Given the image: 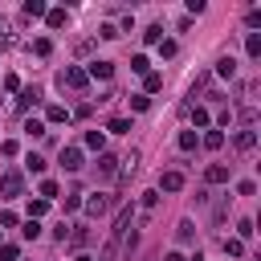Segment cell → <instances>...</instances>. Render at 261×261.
Listing matches in <instances>:
<instances>
[{"instance_id": "obj_20", "label": "cell", "mask_w": 261, "mask_h": 261, "mask_svg": "<svg viewBox=\"0 0 261 261\" xmlns=\"http://www.w3.org/2000/svg\"><path fill=\"white\" fill-rule=\"evenodd\" d=\"M20 233H25V237H29V241H37V237H41V224H37V221H29V224H25V229H20Z\"/></svg>"}, {"instance_id": "obj_18", "label": "cell", "mask_w": 261, "mask_h": 261, "mask_svg": "<svg viewBox=\"0 0 261 261\" xmlns=\"http://www.w3.org/2000/svg\"><path fill=\"white\" fill-rule=\"evenodd\" d=\"M41 94H37V90H25V94H20V110H29L33 106V102H37Z\"/></svg>"}, {"instance_id": "obj_1", "label": "cell", "mask_w": 261, "mask_h": 261, "mask_svg": "<svg viewBox=\"0 0 261 261\" xmlns=\"http://www.w3.org/2000/svg\"><path fill=\"white\" fill-rule=\"evenodd\" d=\"M0 196H4V200L20 196V172H4V176H0Z\"/></svg>"}, {"instance_id": "obj_15", "label": "cell", "mask_w": 261, "mask_h": 261, "mask_svg": "<svg viewBox=\"0 0 261 261\" xmlns=\"http://www.w3.org/2000/svg\"><path fill=\"white\" fill-rule=\"evenodd\" d=\"M224 253H229V257H241V253H245V245H241V241H229V237H224Z\"/></svg>"}, {"instance_id": "obj_5", "label": "cell", "mask_w": 261, "mask_h": 261, "mask_svg": "<svg viewBox=\"0 0 261 261\" xmlns=\"http://www.w3.org/2000/svg\"><path fill=\"white\" fill-rule=\"evenodd\" d=\"M160 184H163V192H180V188H184V176H180V172H163Z\"/></svg>"}, {"instance_id": "obj_17", "label": "cell", "mask_w": 261, "mask_h": 261, "mask_svg": "<svg viewBox=\"0 0 261 261\" xmlns=\"http://www.w3.org/2000/svg\"><path fill=\"white\" fill-rule=\"evenodd\" d=\"M102 143H106V139H102V131H90L86 135V147H94V151H102Z\"/></svg>"}, {"instance_id": "obj_26", "label": "cell", "mask_w": 261, "mask_h": 261, "mask_svg": "<svg viewBox=\"0 0 261 261\" xmlns=\"http://www.w3.org/2000/svg\"><path fill=\"white\" fill-rule=\"evenodd\" d=\"M41 196H45V200H49V196H58V184H53V180H45V184H41Z\"/></svg>"}, {"instance_id": "obj_10", "label": "cell", "mask_w": 261, "mask_h": 261, "mask_svg": "<svg viewBox=\"0 0 261 261\" xmlns=\"http://www.w3.org/2000/svg\"><path fill=\"white\" fill-rule=\"evenodd\" d=\"M253 143H257V135H253V131H241V135H237V147H241V151H249Z\"/></svg>"}, {"instance_id": "obj_7", "label": "cell", "mask_w": 261, "mask_h": 261, "mask_svg": "<svg viewBox=\"0 0 261 261\" xmlns=\"http://www.w3.org/2000/svg\"><path fill=\"white\" fill-rule=\"evenodd\" d=\"M98 172H102V176H115V172H119V160H115V155H102V160H98Z\"/></svg>"}, {"instance_id": "obj_12", "label": "cell", "mask_w": 261, "mask_h": 261, "mask_svg": "<svg viewBox=\"0 0 261 261\" xmlns=\"http://www.w3.org/2000/svg\"><path fill=\"white\" fill-rule=\"evenodd\" d=\"M217 70H221L224 78H233V74H237V61H233V58H221V61H217Z\"/></svg>"}, {"instance_id": "obj_27", "label": "cell", "mask_w": 261, "mask_h": 261, "mask_svg": "<svg viewBox=\"0 0 261 261\" xmlns=\"http://www.w3.org/2000/svg\"><path fill=\"white\" fill-rule=\"evenodd\" d=\"M98 37H106V41H115V37H119V29H115V25H102V29H98Z\"/></svg>"}, {"instance_id": "obj_13", "label": "cell", "mask_w": 261, "mask_h": 261, "mask_svg": "<svg viewBox=\"0 0 261 261\" xmlns=\"http://www.w3.org/2000/svg\"><path fill=\"white\" fill-rule=\"evenodd\" d=\"M45 208H49V200H33V204H29V217H33V221L45 217Z\"/></svg>"}, {"instance_id": "obj_21", "label": "cell", "mask_w": 261, "mask_h": 261, "mask_svg": "<svg viewBox=\"0 0 261 261\" xmlns=\"http://www.w3.org/2000/svg\"><path fill=\"white\" fill-rule=\"evenodd\" d=\"M65 25V13H61V8H53V13H49V29H61Z\"/></svg>"}, {"instance_id": "obj_24", "label": "cell", "mask_w": 261, "mask_h": 261, "mask_svg": "<svg viewBox=\"0 0 261 261\" xmlns=\"http://www.w3.org/2000/svg\"><path fill=\"white\" fill-rule=\"evenodd\" d=\"M25 131L33 135V139H37V135H45V127H41V122H37V119H29V122H25Z\"/></svg>"}, {"instance_id": "obj_22", "label": "cell", "mask_w": 261, "mask_h": 261, "mask_svg": "<svg viewBox=\"0 0 261 261\" xmlns=\"http://www.w3.org/2000/svg\"><path fill=\"white\" fill-rule=\"evenodd\" d=\"M257 53H261V37H257V33H249V58H257Z\"/></svg>"}, {"instance_id": "obj_14", "label": "cell", "mask_w": 261, "mask_h": 261, "mask_svg": "<svg viewBox=\"0 0 261 261\" xmlns=\"http://www.w3.org/2000/svg\"><path fill=\"white\" fill-rule=\"evenodd\" d=\"M221 143H224V135H221V131H208V135H204V147H212V151H217Z\"/></svg>"}, {"instance_id": "obj_6", "label": "cell", "mask_w": 261, "mask_h": 261, "mask_svg": "<svg viewBox=\"0 0 261 261\" xmlns=\"http://www.w3.org/2000/svg\"><path fill=\"white\" fill-rule=\"evenodd\" d=\"M110 74H115V65H110V61H90V74L86 78H110Z\"/></svg>"}, {"instance_id": "obj_28", "label": "cell", "mask_w": 261, "mask_h": 261, "mask_svg": "<svg viewBox=\"0 0 261 261\" xmlns=\"http://www.w3.org/2000/svg\"><path fill=\"white\" fill-rule=\"evenodd\" d=\"M0 257H4V261H17V245H0Z\"/></svg>"}, {"instance_id": "obj_23", "label": "cell", "mask_w": 261, "mask_h": 261, "mask_svg": "<svg viewBox=\"0 0 261 261\" xmlns=\"http://www.w3.org/2000/svg\"><path fill=\"white\" fill-rule=\"evenodd\" d=\"M25 163H29V172H45V160H41V155H29Z\"/></svg>"}, {"instance_id": "obj_3", "label": "cell", "mask_w": 261, "mask_h": 261, "mask_svg": "<svg viewBox=\"0 0 261 261\" xmlns=\"http://www.w3.org/2000/svg\"><path fill=\"white\" fill-rule=\"evenodd\" d=\"M61 167L65 172H78V167H82V151H78V147H65L61 151Z\"/></svg>"}, {"instance_id": "obj_30", "label": "cell", "mask_w": 261, "mask_h": 261, "mask_svg": "<svg viewBox=\"0 0 261 261\" xmlns=\"http://www.w3.org/2000/svg\"><path fill=\"white\" fill-rule=\"evenodd\" d=\"M163 261H184V257H180V253H167V257H163Z\"/></svg>"}, {"instance_id": "obj_19", "label": "cell", "mask_w": 261, "mask_h": 261, "mask_svg": "<svg viewBox=\"0 0 261 261\" xmlns=\"http://www.w3.org/2000/svg\"><path fill=\"white\" fill-rule=\"evenodd\" d=\"M180 147H184V151H192V147H196V131H184V135H180Z\"/></svg>"}, {"instance_id": "obj_11", "label": "cell", "mask_w": 261, "mask_h": 261, "mask_svg": "<svg viewBox=\"0 0 261 261\" xmlns=\"http://www.w3.org/2000/svg\"><path fill=\"white\" fill-rule=\"evenodd\" d=\"M131 70H135V74H151V61L139 53V58H131Z\"/></svg>"}, {"instance_id": "obj_8", "label": "cell", "mask_w": 261, "mask_h": 261, "mask_svg": "<svg viewBox=\"0 0 261 261\" xmlns=\"http://www.w3.org/2000/svg\"><path fill=\"white\" fill-rule=\"evenodd\" d=\"M208 180H212V184H224V180H229V167L212 163V167H208Z\"/></svg>"}, {"instance_id": "obj_16", "label": "cell", "mask_w": 261, "mask_h": 261, "mask_svg": "<svg viewBox=\"0 0 261 261\" xmlns=\"http://www.w3.org/2000/svg\"><path fill=\"white\" fill-rule=\"evenodd\" d=\"M25 17H45V4H41V0H29V4H25Z\"/></svg>"}, {"instance_id": "obj_29", "label": "cell", "mask_w": 261, "mask_h": 261, "mask_svg": "<svg viewBox=\"0 0 261 261\" xmlns=\"http://www.w3.org/2000/svg\"><path fill=\"white\" fill-rule=\"evenodd\" d=\"M131 106L135 110H147V94H131Z\"/></svg>"}, {"instance_id": "obj_2", "label": "cell", "mask_w": 261, "mask_h": 261, "mask_svg": "<svg viewBox=\"0 0 261 261\" xmlns=\"http://www.w3.org/2000/svg\"><path fill=\"white\" fill-rule=\"evenodd\" d=\"M61 86H70V90H82V86H86V70H78V65H70V70L61 74Z\"/></svg>"}, {"instance_id": "obj_4", "label": "cell", "mask_w": 261, "mask_h": 261, "mask_svg": "<svg viewBox=\"0 0 261 261\" xmlns=\"http://www.w3.org/2000/svg\"><path fill=\"white\" fill-rule=\"evenodd\" d=\"M106 208H110V200H106V196H90V200H86V212H90V217H102Z\"/></svg>"}, {"instance_id": "obj_25", "label": "cell", "mask_w": 261, "mask_h": 261, "mask_svg": "<svg viewBox=\"0 0 261 261\" xmlns=\"http://www.w3.org/2000/svg\"><path fill=\"white\" fill-rule=\"evenodd\" d=\"M49 122H65V106H49Z\"/></svg>"}, {"instance_id": "obj_31", "label": "cell", "mask_w": 261, "mask_h": 261, "mask_svg": "<svg viewBox=\"0 0 261 261\" xmlns=\"http://www.w3.org/2000/svg\"><path fill=\"white\" fill-rule=\"evenodd\" d=\"M78 261H94V257H78Z\"/></svg>"}, {"instance_id": "obj_9", "label": "cell", "mask_w": 261, "mask_h": 261, "mask_svg": "<svg viewBox=\"0 0 261 261\" xmlns=\"http://www.w3.org/2000/svg\"><path fill=\"white\" fill-rule=\"evenodd\" d=\"M106 131H115V135H127V131H131V119H110V122H106Z\"/></svg>"}]
</instances>
